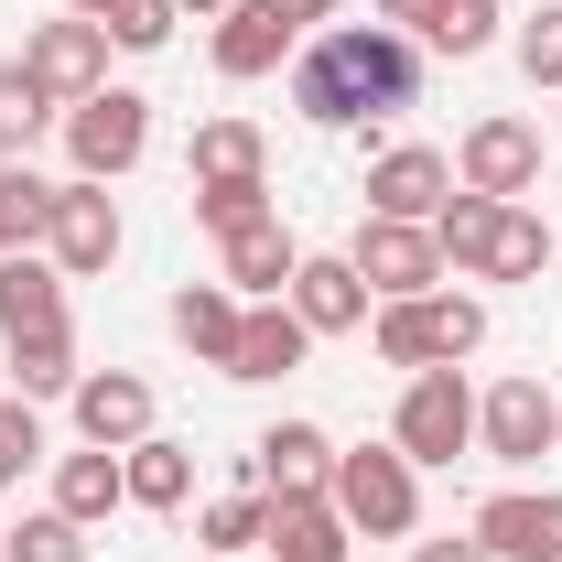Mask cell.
Wrapping results in <instances>:
<instances>
[{
	"label": "cell",
	"mask_w": 562,
	"mask_h": 562,
	"mask_svg": "<svg viewBox=\"0 0 562 562\" xmlns=\"http://www.w3.org/2000/svg\"><path fill=\"white\" fill-rule=\"evenodd\" d=\"M281 76H292L303 131H357V120H401L422 98V44L390 33V22H325Z\"/></svg>",
	"instance_id": "6da1fadb"
},
{
	"label": "cell",
	"mask_w": 562,
	"mask_h": 562,
	"mask_svg": "<svg viewBox=\"0 0 562 562\" xmlns=\"http://www.w3.org/2000/svg\"><path fill=\"white\" fill-rule=\"evenodd\" d=\"M368 347H379V368H454V357L487 347V303L454 292V281H432L412 303H379L368 314Z\"/></svg>",
	"instance_id": "7a4b0ae2"
},
{
	"label": "cell",
	"mask_w": 562,
	"mask_h": 562,
	"mask_svg": "<svg viewBox=\"0 0 562 562\" xmlns=\"http://www.w3.org/2000/svg\"><path fill=\"white\" fill-rule=\"evenodd\" d=\"M325 497H336V519H347L357 541H412L422 530V465L401 443H336Z\"/></svg>",
	"instance_id": "3957f363"
},
{
	"label": "cell",
	"mask_w": 562,
	"mask_h": 562,
	"mask_svg": "<svg viewBox=\"0 0 562 562\" xmlns=\"http://www.w3.org/2000/svg\"><path fill=\"white\" fill-rule=\"evenodd\" d=\"M55 131H66V162L87 184H120V173H140V151H151V98L140 87H98V98H76Z\"/></svg>",
	"instance_id": "277c9868"
},
{
	"label": "cell",
	"mask_w": 562,
	"mask_h": 562,
	"mask_svg": "<svg viewBox=\"0 0 562 562\" xmlns=\"http://www.w3.org/2000/svg\"><path fill=\"white\" fill-rule=\"evenodd\" d=\"M390 443H401L412 465L476 454V390H465V368H412V390H401V412H390Z\"/></svg>",
	"instance_id": "5b68a950"
},
{
	"label": "cell",
	"mask_w": 562,
	"mask_h": 562,
	"mask_svg": "<svg viewBox=\"0 0 562 562\" xmlns=\"http://www.w3.org/2000/svg\"><path fill=\"white\" fill-rule=\"evenodd\" d=\"M109 22H87V11H55V22H33L22 33V76L55 98V109H76V98H98L109 87Z\"/></svg>",
	"instance_id": "8992f818"
},
{
	"label": "cell",
	"mask_w": 562,
	"mask_h": 562,
	"mask_svg": "<svg viewBox=\"0 0 562 562\" xmlns=\"http://www.w3.org/2000/svg\"><path fill=\"white\" fill-rule=\"evenodd\" d=\"M44 260H55L66 281H98L109 260H120V195L87 184V173H66L55 206H44Z\"/></svg>",
	"instance_id": "52a82bcc"
},
{
	"label": "cell",
	"mask_w": 562,
	"mask_h": 562,
	"mask_svg": "<svg viewBox=\"0 0 562 562\" xmlns=\"http://www.w3.org/2000/svg\"><path fill=\"white\" fill-rule=\"evenodd\" d=\"M454 184H465V195H497V206H519V195L541 184V131L508 120V109H487L476 131L454 140Z\"/></svg>",
	"instance_id": "ba28073f"
},
{
	"label": "cell",
	"mask_w": 562,
	"mask_h": 562,
	"mask_svg": "<svg viewBox=\"0 0 562 562\" xmlns=\"http://www.w3.org/2000/svg\"><path fill=\"white\" fill-rule=\"evenodd\" d=\"M347 260H357V281H368L379 303H412V292H432V281H443V238H432V227H412V216H368Z\"/></svg>",
	"instance_id": "9c48e42d"
},
{
	"label": "cell",
	"mask_w": 562,
	"mask_h": 562,
	"mask_svg": "<svg viewBox=\"0 0 562 562\" xmlns=\"http://www.w3.org/2000/svg\"><path fill=\"white\" fill-rule=\"evenodd\" d=\"M476 454H487V465H541V454H552V390H541V379L476 390Z\"/></svg>",
	"instance_id": "30bf717a"
},
{
	"label": "cell",
	"mask_w": 562,
	"mask_h": 562,
	"mask_svg": "<svg viewBox=\"0 0 562 562\" xmlns=\"http://www.w3.org/2000/svg\"><path fill=\"white\" fill-rule=\"evenodd\" d=\"M292 314H303V336H357L368 314H379V292L357 281L347 249H303V271H292V292H281Z\"/></svg>",
	"instance_id": "8fae6325"
},
{
	"label": "cell",
	"mask_w": 562,
	"mask_h": 562,
	"mask_svg": "<svg viewBox=\"0 0 562 562\" xmlns=\"http://www.w3.org/2000/svg\"><path fill=\"white\" fill-rule=\"evenodd\" d=\"M443 195H454V162H443L432 140H390V151L368 162V216H412V227H432Z\"/></svg>",
	"instance_id": "7c38bea8"
},
{
	"label": "cell",
	"mask_w": 562,
	"mask_h": 562,
	"mask_svg": "<svg viewBox=\"0 0 562 562\" xmlns=\"http://www.w3.org/2000/svg\"><path fill=\"white\" fill-rule=\"evenodd\" d=\"M66 412H76V443L131 454L140 432H151V379H140V368H87V379L66 390Z\"/></svg>",
	"instance_id": "4fadbf2b"
},
{
	"label": "cell",
	"mask_w": 562,
	"mask_h": 562,
	"mask_svg": "<svg viewBox=\"0 0 562 562\" xmlns=\"http://www.w3.org/2000/svg\"><path fill=\"white\" fill-rule=\"evenodd\" d=\"M476 541L497 562H562V487H497L476 508Z\"/></svg>",
	"instance_id": "5bb4252c"
},
{
	"label": "cell",
	"mask_w": 562,
	"mask_h": 562,
	"mask_svg": "<svg viewBox=\"0 0 562 562\" xmlns=\"http://www.w3.org/2000/svg\"><path fill=\"white\" fill-rule=\"evenodd\" d=\"M325 476H336V432L325 422H271L249 443V487L260 497H314Z\"/></svg>",
	"instance_id": "9a60e30c"
},
{
	"label": "cell",
	"mask_w": 562,
	"mask_h": 562,
	"mask_svg": "<svg viewBox=\"0 0 562 562\" xmlns=\"http://www.w3.org/2000/svg\"><path fill=\"white\" fill-rule=\"evenodd\" d=\"M379 22L412 33L422 55H454V66L497 44V0H379Z\"/></svg>",
	"instance_id": "2e32d148"
},
{
	"label": "cell",
	"mask_w": 562,
	"mask_h": 562,
	"mask_svg": "<svg viewBox=\"0 0 562 562\" xmlns=\"http://www.w3.org/2000/svg\"><path fill=\"white\" fill-rule=\"evenodd\" d=\"M206 55H216V76H227V87L281 76V66H292V22H281V11H260V0H238V11H216Z\"/></svg>",
	"instance_id": "e0dca14e"
},
{
	"label": "cell",
	"mask_w": 562,
	"mask_h": 562,
	"mask_svg": "<svg viewBox=\"0 0 562 562\" xmlns=\"http://www.w3.org/2000/svg\"><path fill=\"white\" fill-rule=\"evenodd\" d=\"M216 249H227V292H238V303H281V292H292V271H303V238H292V227H281V216H260V227H238V238H216Z\"/></svg>",
	"instance_id": "ac0fdd59"
},
{
	"label": "cell",
	"mask_w": 562,
	"mask_h": 562,
	"mask_svg": "<svg viewBox=\"0 0 562 562\" xmlns=\"http://www.w3.org/2000/svg\"><path fill=\"white\" fill-rule=\"evenodd\" d=\"M271 562H357V530L336 519V497H271V530H260Z\"/></svg>",
	"instance_id": "d6986e66"
},
{
	"label": "cell",
	"mask_w": 562,
	"mask_h": 562,
	"mask_svg": "<svg viewBox=\"0 0 562 562\" xmlns=\"http://www.w3.org/2000/svg\"><path fill=\"white\" fill-rule=\"evenodd\" d=\"M184 184H195V195H216V184H271V140H260V120H206L195 151H184Z\"/></svg>",
	"instance_id": "ffe728a7"
},
{
	"label": "cell",
	"mask_w": 562,
	"mask_h": 562,
	"mask_svg": "<svg viewBox=\"0 0 562 562\" xmlns=\"http://www.w3.org/2000/svg\"><path fill=\"white\" fill-rule=\"evenodd\" d=\"M238 314H249V303H238L227 281H184L162 325H173V347H184V357H206L216 379H227V357H238Z\"/></svg>",
	"instance_id": "44dd1931"
},
{
	"label": "cell",
	"mask_w": 562,
	"mask_h": 562,
	"mask_svg": "<svg viewBox=\"0 0 562 562\" xmlns=\"http://www.w3.org/2000/svg\"><path fill=\"white\" fill-rule=\"evenodd\" d=\"M44 325H66V271L44 249H11L0 260V347L11 336H44Z\"/></svg>",
	"instance_id": "7402d4cb"
},
{
	"label": "cell",
	"mask_w": 562,
	"mask_h": 562,
	"mask_svg": "<svg viewBox=\"0 0 562 562\" xmlns=\"http://www.w3.org/2000/svg\"><path fill=\"white\" fill-rule=\"evenodd\" d=\"M55 508H66L76 530L120 519V508H131V476H120V454H109V443H76V454H55Z\"/></svg>",
	"instance_id": "603a6c76"
},
{
	"label": "cell",
	"mask_w": 562,
	"mask_h": 562,
	"mask_svg": "<svg viewBox=\"0 0 562 562\" xmlns=\"http://www.w3.org/2000/svg\"><path fill=\"white\" fill-rule=\"evenodd\" d=\"M303 357H314L303 314H292V303H249V314H238V357H227V379H292Z\"/></svg>",
	"instance_id": "cb8c5ba5"
},
{
	"label": "cell",
	"mask_w": 562,
	"mask_h": 562,
	"mask_svg": "<svg viewBox=\"0 0 562 562\" xmlns=\"http://www.w3.org/2000/svg\"><path fill=\"white\" fill-rule=\"evenodd\" d=\"M120 476H131V508H184L195 497V454L173 432H140L131 454H120Z\"/></svg>",
	"instance_id": "d4e9b609"
},
{
	"label": "cell",
	"mask_w": 562,
	"mask_h": 562,
	"mask_svg": "<svg viewBox=\"0 0 562 562\" xmlns=\"http://www.w3.org/2000/svg\"><path fill=\"white\" fill-rule=\"evenodd\" d=\"M76 379H87V368H76V325H44V336H11V390H22V401H66Z\"/></svg>",
	"instance_id": "484cf974"
},
{
	"label": "cell",
	"mask_w": 562,
	"mask_h": 562,
	"mask_svg": "<svg viewBox=\"0 0 562 562\" xmlns=\"http://www.w3.org/2000/svg\"><path fill=\"white\" fill-rule=\"evenodd\" d=\"M541 260H552V227L530 206H497L487 249H476V281H541Z\"/></svg>",
	"instance_id": "4316f807"
},
{
	"label": "cell",
	"mask_w": 562,
	"mask_h": 562,
	"mask_svg": "<svg viewBox=\"0 0 562 562\" xmlns=\"http://www.w3.org/2000/svg\"><path fill=\"white\" fill-rule=\"evenodd\" d=\"M260 530H271V497H260V487L206 497V508H195V541H206L216 562H249V552H260Z\"/></svg>",
	"instance_id": "83f0119b"
},
{
	"label": "cell",
	"mask_w": 562,
	"mask_h": 562,
	"mask_svg": "<svg viewBox=\"0 0 562 562\" xmlns=\"http://www.w3.org/2000/svg\"><path fill=\"white\" fill-rule=\"evenodd\" d=\"M55 120H66V109H55V98L22 76V55H11V66H0V162H22V151L55 131Z\"/></svg>",
	"instance_id": "f1b7e54d"
},
{
	"label": "cell",
	"mask_w": 562,
	"mask_h": 562,
	"mask_svg": "<svg viewBox=\"0 0 562 562\" xmlns=\"http://www.w3.org/2000/svg\"><path fill=\"white\" fill-rule=\"evenodd\" d=\"M44 206H55V184L33 162H0V260L11 249H44Z\"/></svg>",
	"instance_id": "f546056e"
},
{
	"label": "cell",
	"mask_w": 562,
	"mask_h": 562,
	"mask_svg": "<svg viewBox=\"0 0 562 562\" xmlns=\"http://www.w3.org/2000/svg\"><path fill=\"white\" fill-rule=\"evenodd\" d=\"M33 465H44V401L0 390V487H22Z\"/></svg>",
	"instance_id": "4dcf8cb0"
},
{
	"label": "cell",
	"mask_w": 562,
	"mask_h": 562,
	"mask_svg": "<svg viewBox=\"0 0 562 562\" xmlns=\"http://www.w3.org/2000/svg\"><path fill=\"white\" fill-rule=\"evenodd\" d=\"M0 562H87V530H76L66 508H33V519L0 541Z\"/></svg>",
	"instance_id": "1f68e13d"
},
{
	"label": "cell",
	"mask_w": 562,
	"mask_h": 562,
	"mask_svg": "<svg viewBox=\"0 0 562 562\" xmlns=\"http://www.w3.org/2000/svg\"><path fill=\"white\" fill-rule=\"evenodd\" d=\"M98 22H109V44H120V55H162L184 11H173V0H109Z\"/></svg>",
	"instance_id": "d6a6232c"
},
{
	"label": "cell",
	"mask_w": 562,
	"mask_h": 562,
	"mask_svg": "<svg viewBox=\"0 0 562 562\" xmlns=\"http://www.w3.org/2000/svg\"><path fill=\"white\" fill-rule=\"evenodd\" d=\"M508 44H519V76H530V87H562V0H541Z\"/></svg>",
	"instance_id": "836d02e7"
},
{
	"label": "cell",
	"mask_w": 562,
	"mask_h": 562,
	"mask_svg": "<svg viewBox=\"0 0 562 562\" xmlns=\"http://www.w3.org/2000/svg\"><path fill=\"white\" fill-rule=\"evenodd\" d=\"M271 216V184H216V195H195V227L206 238H238V227H260Z\"/></svg>",
	"instance_id": "e575fe53"
},
{
	"label": "cell",
	"mask_w": 562,
	"mask_h": 562,
	"mask_svg": "<svg viewBox=\"0 0 562 562\" xmlns=\"http://www.w3.org/2000/svg\"><path fill=\"white\" fill-rule=\"evenodd\" d=\"M412 562H497V552L476 541V530H465V541H412Z\"/></svg>",
	"instance_id": "d590c367"
},
{
	"label": "cell",
	"mask_w": 562,
	"mask_h": 562,
	"mask_svg": "<svg viewBox=\"0 0 562 562\" xmlns=\"http://www.w3.org/2000/svg\"><path fill=\"white\" fill-rule=\"evenodd\" d=\"M260 11H281L292 33H325V22H336V0H260Z\"/></svg>",
	"instance_id": "8d00e7d4"
},
{
	"label": "cell",
	"mask_w": 562,
	"mask_h": 562,
	"mask_svg": "<svg viewBox=\"0 0 562 562\" xmlns=\"http://www.w3.org/2000/svg\"><path fill=\"white\" fill-rule=\"evenodd\" d=\"M173 11H195V22H216V11H238V0H173Z\"/></svg>",
	"instance_id": "74e56055"
},
{
	"label": "cell",
	"mask_w": 562,
	"mask_h": 562,
	"mask_svg": "<svg viewBox=\"0 0 562 562\" xmlns=\"http://www.w3.org/2000/svg\"><path fill=\"white\" fill-rule=\"evenodd\" d=\"M552 454H562V390H552Z\"/></svg>",
	"instance_id": "f35d334b"
},
{
	"label": "cell",
	"mask_w": 562,
	"mask_h": 562,
	"mask_svg": "<svg viewBox=\"0 0 562 562\" xmlns=\"http://www.w3.org/2000/svg\"><path fill=\"white\" fill-rule=\"evenodd\" d=\"M66 11H87V22H98V11H109V0H66Z\"/></svg>",
	"instance_id": "ab89813d"
},
{
	"label": "cell",
	"mask_w": 562,
	"mask_h": 562,
	"mask_svg": "<svg viewBox=\"0 0 562 562\" xmlns=\"http://www.w3.org/2000/svg\"><path fill=\"white\" fill-rule=\"evenodd\" d=\"M195 562H216V552H195Z\"/></svg>",
	"instance_id": "60d3db41"
},
{
	"label": "cell",
	"mask_w": 562,
	"mask_h": 562,
	"mask_svg": "<svg viewBox=\"0 0 562 562\" xmlns=\"http://www.w3.org/2000/svg\"><path fill=\"white\" fill-rule=\"evenodd\" d=\"M552 249H562V238H552Z\"/></svg>",
	"instance_id": "b9f144b4"
}]
</instances>
